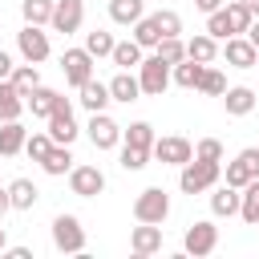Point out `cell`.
<instances>
[{
    "label": "cell",
    "mask_w": 259,
    "mask_h": 259,
    "mask_svg": "<svg viewBox=\"0 0 259 259\" xmlns=\"http://www.w3.org/2000/svg\"><path fill=\"white\" fill-rule=\"evenodd\" d=\"M219 162H202V158H190L186 166H182V174H178V186H182V194H202V190H210L214 182H219Z\"/></svg>",
    "instance_id": "cell-1"
},
{
    "label": "cell",
    "mask_w": 259,
    "mask_h": 259,
    "mask_svg": "<svg viewBox=\"0 0 259 259\" xmlns=\"http://www.w3.org/2000/svg\"><path fill=\"white\" fill-rule=\"evenodd\" d=\"M53 247L61 255H81L85 251V227L77 214H57L53 219Z\"/></svg>",
    "instance_id": "cell-2"
},
{
    "label": "cell",
    "mask_w": 259,
    "mask_h": 259,
    "mask_svg": "<svg viewBox=\"0 0 259 259\" xmlns=\"http://www.w3.org/2000/svg\"><path fill=\"white\" fill-rule=\"evenodd\" d=\"M77 134H81V130H77V121H73V101H69L65 93H57L53 113H49V138L61 142V146H73Z\"/></svg>",
    "instance_id": "cell-3"
},
{
    "label": "cell",
    "mask_w": 259,
    "mask_h": 259,
    "mask_svg": "<svg viewBox=\"0 0 259 259\" xmlns=\"http://www.w3.org/2000/svg\"><path fill=\"white\" fill-rule=\"evenodd\" d=\"M166 214H170V194L162 190V186H146L138 198H134V219L138 223H166Z\"/></svg>",
    "instance_id": "cell-4"
},
{
    "label": "cell",
    "mask_w": 259,
    "mask_h": 259,
    "mask_svg": "<svg viewBox=\"0 0 259 259\" xmlns=\"http://www.w3.org/2000/svg\"><path fill=\"white\" fill-rule=\"evenodd\" d=\"M138 85H142V93L162 97L166 85H170V61H162L158 53H154V57H142V65H138Z\"/></svg>",
    "instance_id": "cell-5"
},
{
    "label": "cell",
    "mask_w": 259,
    "mask_h": 259,
    "mask_svg": "<svg viewBox=\"0 0 259 259\" xmlns=\"http://www.w3.org/2000/svg\"><path fill=\"white\" fill-rule=\"evenodd\" d=\"M16 49H20V57L28 61V65H40L53 49H49V32H40V24H24L20 32H16Z\"/></svg>",
    "instance_id": "cell-6"
},
{
    "label": "cell",
    "mask_w": 259,
    "mask_h": 259,
    "mask_svg": "<svg viewBox=\"0 0 259 259\" xmlns=\"http://www.w3.org/2000/svg\"><path fill=\"white\" fill-rule=\"evenodd\" d=\"M85 134H89V142H93V150H113L117 142H121V125L101 109V113H89V125H85Z\"/></svg>",
    "instance_id": "cell-7"
},
{
    "label": "cell",
    "mask_w": 259,
    "mask_h": 259,
    "mask_svg": "<svg viewBox=\"0 0 259 259\" xmlns=\"http://www.w3.org/2000/svg\"><path fill=\"white\" fill-rule=\"evenodd\" d=\"M150 154L162 162V166H186L190 158H194V146L186 142V138H154V146H150Z\"/></svg>",
    "instance_id": "cell-8"
},
{
    "label": "cell",
    "mask_w": 259,
    "mask_h": 259,
    "mask_svg": "<svg viewBox=\"0 0 259 259\" xmlns=\"http://www.w3.org/2000/svg\"><path fill=\"white\" fill-rule=\"evenodd\" d=\"M182 247L198 259V255H210L214 247H219V227L210 223V219H198V223H190L186 227V239H182Z\"/></svg>",
    "instance_id": "cell-9"
},
{
    "label": "cell",
    "mask_w": 259,
    "mask_h": 259,
    "mask_svg": "<svg viewBox=\"0 0 259 259\" xmlns=\"http://www.w3.org/2000/svg\"><path fill=\"white\" fill-rule=\"evenodd\" d=\"M61 73H65V81H69L73 89H81V85L93 77V57H89L85 49H65V57H61Z\"/></svg>",
    "instance_id": "cell-10"
},
{
    "label": "cell",
    "mask_w": 259,
    "mask_h": 259,
    "mask_svg": "<svg viewBox=\"0 0 259 259\" xmlns=\"http://www.w3.org/2000/svg\"><path fill=\"white\" fill-rule=\"evenodd\" d=\"M69 190H73L77 198H97V194L105 190V174H101L97 166H73V170H69Z\"/></svg>",
    "instance_id": "cell-11"
},
{
    "label": "cell",
    "mask_w": 259,
    "mask_h": 259,
    "mask_svg": "<svg viewBox=\"0 0 259 259\" xmlns=\"http://www.w3.org/2000/svg\"><path fill=\"white\" fill-rule=\"evenodd\" d=\"M81 20H85V4H81V0H53V20H49V24H53L57 32L69 36V32L81 28Z\"/></svg>",
    "instance_id": "cell-12"
},
{
    "label": "cell",
    "mask_w": 259,
    "mask_h": 259,
    "mask_svg": "<svg viewBox=\"0 0 259 259\" xmlns=\"http://www.w3.org/2000/svg\"><path fill=\"white\" fill-rule=\"evenodd\" d=\"M130 251L134 255H154V251H162V227L158 223H138L134 231H130Z\"/></svg>",
    "instance_id": "cell-13"
},
{
    "label": "cell",
    "mask_w": 259,
    "mask_h": 259,
    "mask_svg": "<svg viewBox=\"0 0 259 259\" xmlns=\"http://www.w3.org/2000/svg\"><path fill=\"white\" fill-rule=\"evenodd\" d=\"M223 57H227V65H235V69H255V65H259V49H255L247 36H227Z\"/></svg>",
    "instance_id": "cell-14"
},
{
    "label": "cell",
    "mask_w": 259,
    "mask_h": 259,
    "mask_svg": "<svg viewBox=\"0 0 259 259\" xmlns=\"http://www.w3.org/2000/svg\"><path fill=\"white\" fill-rule=\"evenodd\" d=\"M223 109H227L231 117H247V113L255 109V89H247V85L223 89Z\"/></svg>",
    "instance_id": "cell-15"
},
{
    "label": "cell",
    "mask_w": 259,
    "mask_h": 259,
    "mask_svg": "<svg viewBox=\"0 0 259 259\" xmlns=\"http://www.w3.org/2000/svg\"><path fill=\"white\" fill-rule=\"evenodd\" d=\"M77 93H81L77 101H81V105H85L89 113H101V109H105V105L113 101V97H109V85H105V81H97V77H89V81H85V85H81Z\"/></svg>",
    "instance_id": "cell-16"
},
{
    "label": "cell",
    "mask_w": 259,
    "mask_h": 259,
    "mask_svg": "<svg viewBox=\"0 0 259 259\" xmlns=\"http://www.w3.org/2000/svg\"><path fill=\"white\" fill-rule=\"evenodd\" d=\"M20 113H24V93L4 77L0 81V121H20Z\"/></svg>",
    "instance_id": "cell-17"
},
{
    "label": "cell",
    "mask_w": 259,
    "mask_h": 259,
    "mask_svg": "<svg viewBox=\"0 0 259 259\" xmlns=\"http://www.w3.org/2000/svg\"><path fill=\"white\" fill-rule=\"evenodd\" d=\"M105 85H109V97H113V101H125V105H130V101L142 97V85H138V77H134L130 69H121V73H117L113 81H105Z\"/></svg>",
    "instance_id": "cell-18"
},
{
    "label": "cell",
    "mask_w": 259,
    "mask_h": 259,
    "mask_svg": "<svg viewBox=\"0 0 259 259\" xmlns=\"http://www.w3.org/2000/svg\"><path fill=\"white\" fill-rule=\"evenodd\" d=\"M36 198H40V190H36L32 178H16V182L8 186V202H12V210H32Z\"/></svg>",
    "instance_id": "cell-19"
},
{
    "label": "cell",
    "mask_w": 259,
    "mask_h": 259,
    "mask_svg": "<svg viewBox=\"0 0 259 259\" xmlns=\"http://www.w3.org/2000/svg\"><path fill=\"white\" fill-rule=\"evenodd\" d=\"M24 138H28V130L20 121H0V158L20 154L24 150Z\"/></svg>",
    "instance_id": "cell-20"
},
{
    "label": "cell",
    "mask_w": 259,
    "mask_h": 259,
    "mask_svg": "<svg viewBox=\"0 0 259 259\" xmlns=\"http://www.w3.org/2000/svg\"><path fill=\"white\" fill-rule=\"evenodd\" d=\"M40 170H45V174H53V178L69 174V170H73V154H69V146L53 142V150H49V154L40 158Z\"/></svg>",
    "instance_id": "cell-21"
},
{
    "label": "cell",
    "mask_w": 259,
    "mask_h": 259,
    "mask_svg": "<svg viewBox=\"0 0 259 259\" xmlns=\"http://www.w3.org/2000/svg\"><path fill=\"white\" fill-rule=\"evenodd\" d=\"M210 214H214V219H231V214H239V190L223 182V186L210 194Z\"/></svg>",
    "instance_id": "cell-22"
},
{
    "label": "cell",
    "mask_w": 259,
    "mask_h": 259,
    "mask_svg": "<svg viewBox=\"0 0 259 259\" xmlns=\"http://www.w3.org/2000/svg\"><path fill=\"white\" fill-rule=\"evenodd\" d=\"M186 57H190V61L210 65V61L219 57V40H214L210 32H198V36H190V40H186Z\"/></svg>",
    "instance_id": "cell-23"
},
{
    "label": "cell",
    "mask_w": 259,
    "mask_h": 259,
    "mask_svg": "<svg viewBox=\"0 0 259 259\" xmlns=\"http://www.w3.org/2000/svg\"><path fill=\"white\" fill-rule=\"evenodd\" d=\"M202 61H190V57H182L178 65H170V81L174 85H182V89H194L198 85V77H202Z\"/></svg>",
    "instance_id": "cell-24"
},
{
    "label": "cell",
    "mask_w": 259,
    "mask_h": 259,
    "mask_svg": "<svg viewBox=\"0 0 259 259\" xmlns=\"http://www.w3.org/2000/svg\"><path fill=\"white\" fill-rule=\"evenodd\" d=\"M53 101H57V89L49 85H36L32 93H24V109H32V117H45V121L53 113Z\"/></svg>",
    "instance_id": "cell-25"
},
{
    "label": "cell",
    "mask_w": 259,
    "mask_h": 259,
    "mask_svg": "<svg viewBox=\"0 0 259 259\" xmlns=\"http://www.w3.org/2000/svg\"><path fill=\"white\" fill-rule=\"evenodd\" d=\"M146 16V0H109V20L113 24H134Z\"/></svg>",
    "instance_id": "cell-26"
},
{
    "label": "cell",
    "mask_w": 259,
    "mask_h": 259,
    "mask_svg": "<svg viewBox=\"0 0 259 259\" xmlns=\"http://www.w3.org/2000/svg\"><path fill=\"white\" fill-rule=\"evenodd\" d=\"M239 214H243V223L255 227V219H259V178H251V182L239 190Z\"/></svg>",
    "instance_id": "cell-27"
},
{
    "label": "cell",
    "mask_w": 259,
    "mask_h": 259,
    "mask_svg": "<svg viewBox=\"0 0 259 259\" xmlns=\"http://www.w3.org/2000/svg\"><path fill=\"white\" fill-rule=\"evenodd\" d=\"M113 32H105V28H93V32H85V53L93 57V61H101V57H109L113 53Z\"/></svg>",
    "instance_id": "cell-28"
},
{
    "label": "cell",
    "mask_w": 259,
    "mask_h": 259,
    "mask_svg": "<svg viewBox=\"0 0 259 259\" xmlns=\"http://www.w3.org/2000/svg\"><path fill=\"white\" fill-rule=\"evenodd\" d=\"M109 57H113L117 69H138V65H142V45H138V40H117Z\"/></svg>",
    "instance_id": "cell-29"
},
{
    "label": "cell",
    "mask_w": 259,
    "mask_h": 259,
    "mask_svg": "<svg viewBox=\"0 0 259 259\" xmlns=\"http://www.w3.org/2000/svg\"><path fill=\"white\" fill-rule=\"evenodd\" d=\"M223 12H227V20H231V32H235V36H243V32L251 28V20H255V16H251V8H247L243 0H235V4H223Z\"/></svg>",
    "instance_id": "cell-30"
},
{
    "label": "cell",
    "mask_w": 259,
    "mask_h": 259,
    "mask_svg": "<svg viewBox=\"0 0 259 259\" xmlns=\"http://www.w3.org/2000/svg\"><path fill=\"white\" fill-rule=\"evenodd\" d=\"M134 40H138L142 49H154V45L162 40V28H158V20H154V16H142V20H134Z\"/></svg>",
    "instance_id": "cell-31"
},
{
    "label": "cell",
    "mask_w": 259,
    "mask_h": 259,
    "mask_svg": "<svg viewBox=\"0 0 259 259\" xmlns=\"http://www.w3.org/2000/svg\"><path fill=\"white\" fill-rule=\"evenodd\" d=\"M8 81H12V85H16L20 93H32V89L40 85V73H36V65H28V61H24V65H12Z\"/></svg>",
    "instance_id": "cell-32"
},
{
    "label": "cell",
    "mask_w": 259,
    "mask_h": 259,
    "mask_svg": "<svg viewBox=\"0 0 259 259\" xmlns=\"http://www.w3.org/2000/svg\"><path fill=\"white\" fill-rule=\"evenodd\" d=\"M194 89H198V93H206V97H223V89H227V77H223V69H214V65H206Z\"/></svg>",
    "instance_id": "cell-33"
},
{
    "label": "cell",
    "mask_w": 259,
    "mask_h": 259,
    "mask_svg": "<svg viewBox=\"0 0 259 259\" xmlns=\"http://www.w3.org/2000/svg\"><path fill=\"white\" fill-rule=\"evenodd\" d=\"M125 146H138V150H150L154 146V125L150 121H130V130H121Z\"/></svg>",
    "instance_id": "cell-34"
},
{
    "label": "cell",
    "mask_w": 259,
    "mask_h": 259,
    "mask_svg": "<svg viewBox=\"0 0 259 259\" xmlns=\"http://www.w3.org/2000/svg\"><path fill=\"white\" fill-rule=\"evenodd\" d=\"M24 24H49L53 20V0H20Z\"/></svg>",
    "instance_id": "cell-35"
},
{
    "label": "cell",
    "mask_w": 259,
    "mask_h": 259,
    "mask_svg": "<svg viewBox=\"0 0 259 259\" xmlns=\"http://www.w3.org/2000/svg\"><path fill=\"white\" fill-rule=\"evenodd\" d=\"M154 53H158L162 61H170V65H178V61L186 57V40H182V36H162V40L154 45Z\"/></svg>",
    "instance_id": "cell-36"
},
{
    "label": "cell",
    "mask_w": 259,
    "mask_h": 259,
    "mask_svg": "<svg viewBox=\"0 0 259 259\" xmlns=\"http://www.w3.org/2000/svg\"><path fill=\"white\" fill-rule=\"evenodd\" d=\"M206 32H210L214 40H227V36H235V32H231V20H227V12H223V8L206 12Z\"/></svg>",
    "instance_id": "cell-37"
},
{
    "label": "cell",
    "mask_w": 259,
    "mask_h": 259,
    "mask_svg": "<svg viewBox=\"0 0 259 259\" xmlns=\"http://www.w3.org/2000/svg\"><path fill=\"white\" fill-rule=\"evenodd\" d=\"M150 166V150H138V146H121V170H146Z\"/></svg>",
    "instance_id": "cell-38"
},
{
    "label": "cell",
    "mask_w": 259,
    "mask_h": 259,
    "mask_svg": "<svg viewBox=\"0 0 259 259\" xmlns=\"http://www.w3.org/2000/svg\"><path fill=\"white\" fill-rule=\"evenodd\" d=\"M49 150H53V138H49V134H28V138H24V154H28L32 162H40Z\"/></svg>",
    "instance_id": "cell-39"
},
{
    "label": "cell",
    "mask_w": 259,
    "mask_h": 259,
    "mask_svg": "<svg viewBox=\"0 0 259 259\" xmlns=\"http://www.w3.org/2000/svg\"><path fill=\"white\" fill-rule=\"evenodd\" d=\"M154 20H158L162 36H178V32H182V16H178L174 8H162V12H154Z\"/></svg>",
    "instance_id": "cell-40"
},
{
    "label": "cell",
    "mask_w": 259,
    "mask_h": 259,
    "mask_svg": "<svg viewBox=\"0 0 259 259\" xmlns=\"http://www.w3.org/2000/svg\"><path fill=\"white\" fill-rule=\"evenodd\" d=\"M251 182V170H247V162L243 158H235V162H227V186H235V190H243Z\"/></svg>",
    "instance_id": "cell-41"
},
{
    "label": "cell",
    "mask_w": 259,
    "mask_h": 259,
    "mask_svg": "<svg viewBox=\"0 0 259 259\" xmlns=\"http://www.w3.org/2000/svg\"><path fill=\"white\" fill-rule=\"evenodd\" d=\"M194 158H202V162H223V142H219V138H202V142L194 146Z\"/></svg>",
    "instance_id": "cell-42"
},
{
    "label": "cell",
    "mask_w": 259,
    "mask_h": 259,
    "mask_svg": "<svg viewBox=\"0 0 259 259\" xmlns=\"http://www.w3.org/2000/svg\"><path fill=\"white\" fill-rule=\"evenodd\" d=\"M239 158L247 162V170H251V178H259V146H247V150H239Z\"/></svg>",
    "instance_id": "cell-43"
},
{
    "label": "cell",
    "mask_w": 259,
    "mask_h": 259,
    "mask_svg": "<svg viewBox=\"0 0 259 259\" xmlns=\"http://www.w3.org/2000/svg\"><path fill=\"white\" fill-rule=\"evenodd\" d=\"M194 8L198 12H214V8H223V0H194Z\"/></svg>",
    "instance_id": "cell-44"
},
{
    "label": "cell",
    "mask_w": 259,
    "mask_h": 259,
    "mask_svg": "<svg viewBox=\"0 0 259 259\" xmlns=\"http://www.w3.org/2000/svg\"><path fill=\"white\" fill-rule=\"evenodd\" d=\"M8 73H12V57H8V53H4V49H0V81H4V77H8Z\"/></svg>",
    "instance_id": "cell-45"
},
{
    "label": "cell",
    "mask_w": 259,
    "mask_h": 259,
    "mask_svg": "<svg viewBox=\"0 0 259 259\" xmlns=\"http://www.w3.org/2000/svg\"><path fill=\"white\" fill-rule=\"evenodd\" d=\"M8 210H12V202H8V186H0V223H4Z\"/></svg>",
    "instance_id": "cell-46"
},
{
    "label": "cell",
    "mask_w": 259,
    "mask_h": 259,
    "mask_svg": "<svg viewBox=\"0 0 259 259\" xmlns=\"http://www.w3.org/2000/svg\"><path fill=\"white\" fill-rule=\"evenodd\" d=\"M4 251H8L12 259H32V251H28V247H4Z\"/></svg>",
    "instance_id": "cell-47"
},
{
    "label": "cell",
    "mask_w": 259,
    "mask_h": 259,
    "mask_svg": "<svg viewBox=\"0 0 259 259\" xmlns=\"http://www.w3.org/2000/svg\"><path fill=\"white\" fill-rule=\"evenodd\" d=\"M243 36H247V40H251V45H255V49H259V20H251V28H247V32H243Z\"/></svg>",
    "instance_id": "cell-48"
},
{
    "label": "cell",
    "mask_w": 259,
    "mask_h": 259,
    "mask_svg": "<svg viewBox=\"0 0 259 259\" xmlns=\"http://www.w3.org/2000/svg\"><path fill=\"white\" fill-rule=\"evenodd\" d=\"M247 8H251V16H259V0H243Z\"/></svg>",
    "instance_id": "cell-49"
},
{
    "label": "cell",
    "mask_w": 259,
    "mask_h": 259,
    "mask_svg": "<svg viewBox=\"0 0 259 259\" xmlns=\"http://www.w3.org/2000/svg\"><path fill=\"white\" fill-rule=\"evenodd\" d=\"M4 247H8V235H4V227H0V251H4Z\"/></svg>",
    "instance_id": "cell-50"
},
{
    "label": "cell",
    "mask_w": 259,
    "mask_h": 259,
    "mask_svg": "<svg viewBox=\"0 0 259 259\" xmlns=\"http://www.w3.org/2000/svg\"><path fill=\"white\" fill-rule=\"evenodd\" d=\"M255 227H259V219H255Z\"/></svg>",
    "instance_id": "cell-51"
},
{
    "label": "cell",
    "mask_w": 259,
    "mask_h": 259,
    "mask_svg": "<svg viewBox=\"0 0 259 259\" xmlns=\"http://www.w3.org/2000/svg\"><path fill=\"white\" fill-rule=\"evenodd\" d=\"M255 69H259V65H255Z\"/></svg>",
    "instance_id": "cell-52"
}]
</instances>
